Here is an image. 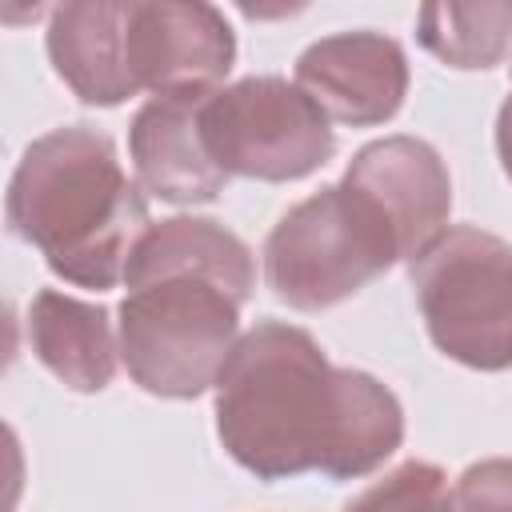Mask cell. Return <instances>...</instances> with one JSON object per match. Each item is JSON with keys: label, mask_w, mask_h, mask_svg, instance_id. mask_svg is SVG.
Returning <instances> with one entry per match:
<instances>
[{"label": "cell", "mask_w": 512, "mask_h": 512, "mask_svg": "<svg viewBox=\"0 0 512 512\" xmlns=\"http://www.w3.org/2000/svg\"><path fill=\"white\" fill-rule=\"evenodd\" d=\"M212 392L224 452L268 484L304 472L360 480L404 444L396 392L364 368H336L300 324L248 328Z\"/></svg>", "instance_id": "6da1fadb"}, {"label": "cell", "mask_w": 512, "mask_h": 512, "mask_svg": "<svg viewBox=\"0 0 512 512\" xmlns=\"http://www.w3.org/2000/svg\"><path fill=\"white\" fill-rule=\"evenodd\" d=\"M8 232L76 288H116L136 240L148 232V200L128 180L108 132L64 124L36 136L4 196Z\"/></svg>", "instance_id": "7a4b0ae2"}, {"label": "cell", "mask_w": 512, "mask_h": 512, "mask_svg": "<svg viewBox=\"0 0 512 512\" xmlns=\"http://www.w3.org/2000/svg\"><path fill=\"white\" fill-rule=\"evenodd\" d=\"M400 260V240L384 212L340 180L304 196L272 224L264 284L296 312H324L352 300Z\"/></svg>", "instance_id": "3957f363"}, {"label": "cell", "mask_w": 512, "mask_h": 512, "mask_svg": "<svg viewBox=\"0 0 512 512\" xmlns=\"http://www.w3.org/2000/svg\"><path fill=\"white\" fill-rule=\"evenodd\" d=\"M236 340L240 300L200 276L136 284L120 304V360L160 400H196L216 388Z\"/></svg>", "instance_id": "277c9868"}, {"label": "cell", "mask_w": 512, "mask_h": 512, "mask_svg": "<svg viewBox=\"0 0 512 512\" xmlns=\"http://www.w3.org/2000/svg\"><path fill=\"white\" fill-rule=\"evenodd\" d=\"M432 344L476 372L512 368V244L476 224L448 228L408 264Z\"/></svg>", "instance_id": "5b68a950"}, {"label": "cell", "mask_w": 512, "mask_h": 512, "mask_svg": "<svg viewBox=\"0 0 512 512\" xmlns=\"http://www.w3.org/2000/svg\"><path fill=\"white\" fill-rule=\"evenodd\" d=\"M200 128L228 176L288 184L324 168L336 132L324 108L284 76H244L204 96Z\"/></svg>", "instance_id": "8992f818"}, {"label": "cell", "mask_w": 512, "mask_h": 512, "mask_svg": "<svg viewBox=\"0 0 512 512\" xmlns=\"http://www.w3.org/2000/svg\"><path fill=\"white\" fill-rule=\"evenodd\" d=\"M128 72L152 96L216 92L236 64V32L212 4L128 0Z\"/></svg>", "instance_id": "52a82bcc"}, {"label": "cell", "mask_w": 512, "mask_h": 512, "mask_svg": "<svg viewBox=\"0 0 512 512\" xmlns=\"http://www.w3.org/2000/svg\"><path fill=\"white\" fill-rule=\"evenodd\" d=\"M296 84L324 108L332 124H388L408 96V56L396 36L352 28L312 40L296 56Z\"/></svg>", "instance_id": "ba28073f"}, {"label": "cell", "mask_w": 512, "mask_h": 512, "mask_svg": "<svg viewBox=\"0 0 512 512\" xmlns=\"http://www.w3.org/2000/svg\"><path fill=\"white\" fill-rule=\"evenodd\" d=\"M344 184L384 212L408 264L448 232L452 176L440 152L420 136H384L364 144L348 160Z\"/></svg>", "instance_id": "9c48e42d"}, {"label": "cell", "mask_w": 512, "mask_h": 512, "mask_svg": "<svg viewBox=\"0 0 512 512\" xmlns=\"http://www.w3.org/2000/svg\"><path fill=\"white\" fill-rule=\"evenodd\" d=\"M204 96H148L128 124L136 184L164 204H208L228 184L200 128Z\"/></svg>", "instance_id": "30bf717a"}, {"label": "cell", "mask_w": 512, "mask_h": 512, "mask_svg": "<svg viewBox=\"0 0 512 512\" xmlns=\"http://www.w3.org/2000/svg\"><path fill=\"white\" fill-rule=\"evenodd\" d=\"M124 20L128 0H72L48 12L44 48L52 72L84 104L116 108L140 92L128 72Z\"/></svg>", "instance_id": "8fae6325"}, {"label": "cell", "mask_w": 512, "mask_h": 512, "mask_svg": "<svg viewBox=\"0 0 512 512\" xmlns=\"http://www.w3.org/2000/svg\"><path fill=\"white\" fill-rule=\"evenodd\" d=\"M164 276H200L220 284L240 304H248L256 288V260H252V248L220 220L168 216L160 224H148V232L136 240L124 284L136 288Z\"/></svg>", "instance_id": "7c38bea8"}, {"label": "cell", "mask_w": 512, "mask_h": 512, "mask_svg": "<svg viewBox=\"0 0 512 512\" xmlns=\"http://www.w3.org/2000/svg\"><path fill=\"white\" fill-rule=\"evenodd\" d=\"M28 344L36 360L72 392H104L120 364V336L96 300L44 288L28 304Z\"/></svg>", "instance_id": "4fadbf2b"}, {"label": "cell", "mask_w": 512, "mask_h": 512, "mask_svg": "<svg viewBox=\"0 0 512 512\" xmlns=\"http://www.w3.org/2000/svg\"><path fill=\"white\" fill-rule=\"evenodd\" d=\"M416 40L428 56L460 72H488L512 48V0L484 4H424L416 12Z\"/></svg>", "instance_id": "5bb4252c"}, {"label": "cell", "mask_w": 512, "mask_h": 512, "mask_svg": "<svg viewBox=\"0 0 512 512\" xmlns=\"http://www.w3.org/2000/svg\"><path fill=\"white\" fill-rule=\"evenodd\" d=\"M344 512H452V484L440 464L404 460L352 496Z\"/></svg>", "instance_id": "9a60e30c"}, {"label": "cell", "mask_w": 512, "mask_h": 512, "mask_svg": "<svg viewBox=\"0 0 512 512\" xmlns=\"http://www.w3.org/2000/svg\"><path fill=\"white\" fill-rule=\"evenodd\" d=\"M452 512H512V460L488 456L468 464L452 484Z\"/></svg>", "instance_id": "2e32d148"}, {"label": "cell", "mask_w": 512, "mask_h": 512, "mask_svg": "<svg viewBox=\"0 0 512 512\" xmlns=\"http://www.w3.org/2000/svg\"><path fill=\"white\" fill-rule=\"evenodd\" d=\"M496 156H500L504 176L512 180V84H508V96L496 112Z\"/></svg>", "instance_id": "e0dca14e"}]
</instances>
